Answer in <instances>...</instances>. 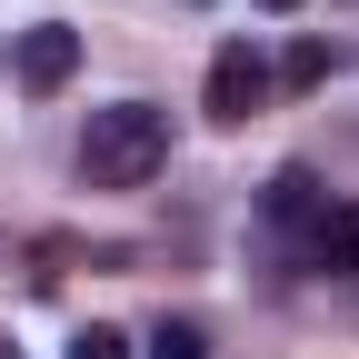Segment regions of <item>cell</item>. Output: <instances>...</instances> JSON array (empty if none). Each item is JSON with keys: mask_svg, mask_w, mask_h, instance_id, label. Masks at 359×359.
<instances>
[{"mask_svg": "<svg viewBox=\"0 0 359 359\" xmlns=\"http://www.w3.org/2000/svg\"><path fill=\"white\" fill-rule=\"evenodd\" d=\"M70 359H130V339H120V330H80V339H70Z\"/></svg>", "mask_w": 359, "mask_h": 359, "instance_id": "cell-8", "label": "cell"}, {"mask_svg": "<svg viewBox=\"0 0 359 359\" xmlns=\"http://www.w3.org/2000/svg\"><path fill=\"white\" fill-rule=\"evenodd\" d=\"M290 90H309V80H330V50H320V40H299V50H290V70H280Z\"/></svg>", "mask_w": 359, "mask_h": 359, "instance_id": "cell-6", "label": "cell"}, {"mask_svg": "<svg viewBox=\"0 0 359 359\" xmlns=\"http://www.w3.org/2000/svg\"><path fill=\"white\" fill-rule=\"evenodd\" d=\"M269 11H299V0H269Z\"/></svg>", "mask_w": 359, "mask_h": 359, "instance_id": "cell-10", "label": "cell"}, {"mask_svg": "<svg viewBox=\"0 0 359 359\" xmlns=\"http://www.w3.org/2000/svg\"><path fill=\"white\" fill-rule=\"evenodd\" d=\"M330 200H320V180H309V170H280V180H269V219H280V230H299V219H320Z\"/></svg>", "mask_w": 359, "mask_h": 359, "instance_id": "cell-5", "label": "cell"}, {"mask_svg": "<svg viewBox=\"0 0 359 359\" xmlns=\"http://www.w3.org/2000/svg\"><path fill=\"white\" fill-rule=\"evenodd\" d=\"M309 259H320V269H359V200L309 219Z\"/></svg>", "mask_w": 359, "mask_h": 359, "instance_id": "cell-4", "label": "cell"}, {"mask_svg": "<svg viewBox=\"0 0 359 359\" xmlns=\"http://www.w3.org/2000/svg\"><path fill=\"white\" fill-rule=\"evenodd\" d=\"M259 100H269V60L250 50V40H230V50L210 60V120H230V130H240Z\"/></svg>", "mask_w": 359, "mask_h": 359, "instance_id": "cell-2", "label": "cell"}, {"mask_svg": "<svg viewBox=\"0 0 359 359\" xmlns=\"http://www.w3.org/2000/svg\"><path fill=\"white\" fill-rule=\"evenodd\" d=\"M0 359H20V349H11V330H0Z\"/></svg>", "mask_w": 359, "mask_h": 359, "instance_id": "cell-9", "label": "cell"}, {"mask_svg": "<svg viewBox=\"0 0 359 359\" xmlns=\"http://www.w3.org/2000/svg\"><path fill=\"white\" fill-rule=\"evenodd\" d=\"M11 70H20V90H60V80L80 70V30H60V20H40V30H20V50H11Z\"/></svg>", "mask_w": 359, "mask_h": 359, "instance_id": "cell-3", "label": "cell"}, {"mask_svg": "<svg viewBox=\"0 0 359 359\" xmlns=\"http://www.w3.org/2000/svg\"><path fill=\"white\" fill-rule=\"evenodd\" d=\"M160 170H170V110H150V100L90 110V130H80V180L90 190H140Z\"/></svg>", "mask_w": 359, "mask_h": 359, "instance_id": "cell-1", "label": "cell"}, {"mask_svg": "<svg viewBox=\"0 0 359 359\" xmlns=\"http://www.w3.org/2000/svg\"><path fill=\"white\" fill-rule=\"evenodd\" d=\"M150 359H210V349H200V330H180V320H160V339H150Z\"/></svg>", "mask_w": 359, "mask_h": 359, "instance_id": "cell-7", "label": "cell"}]
</instances>
